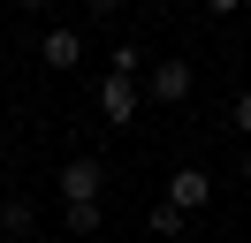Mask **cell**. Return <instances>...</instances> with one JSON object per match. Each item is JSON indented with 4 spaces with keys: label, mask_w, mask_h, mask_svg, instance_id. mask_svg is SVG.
Returning <instances> with one entry per match:
<instances>
[{
    "label": "cell",
    "mask_w": 251,
    "mask_h": 243,
    "mask_svg": "<svg viewBox=\"0 0 251 243\" xmlns=\"http://www.w3.org/2000/svg\"><path fill=\"white\" fill-rule=\"evenodd\" d=\"M53 190H61L69 205H99V190H107V167H99V160H69L61 175H53Z\"/></svg>",
    "instance_id": "obj_1"
},
{
    "label": "cell",
    "mask_w": 251,
    "mask_h": 243,
    "mask_svg": "<svg viewBox=\"0 0 251 243\" xmlns=\"http://www.w3.org/2000/svg\"><path fill=\"white\" fill-rule=\"evenodd\" d=\"M137 106H145V91H137V76H114L107 69V84H99V114L122 129V122H137Z\"/></svg>",
    "instance_id": "obj_2"
},
{
    "label": "cell",
    "mask_w": 251,
    "mask_h": 243,
    "mask_svg": "<svg viewBox=\"0 0 251 243\" xmlns=\"http://www.w3.org/2000/svg\"><path fill=\"white\" fill-rule=\"evenodd\" d=\"M145 99L183 106V99H190V61H152V76H145Z\"/></svg>",
    "instance_id": "obj_3"
},
{
    "label": "cell",
    "mask_w": 251,
    "mask_h": 243,
    "mask_svg": "<svg viewBox=\"0 0 251 243\" xmlns=\"http://www.w3.org/2000/svg\"><path fill=\"white\" fill-rule=\"evenodd\" d=\"M205 197H213V175H205V167H175V175H168V205L183 213V220L205 205Z\"/></svg>",
    "instance_id": "obj_4"
},
{
    "label": "cell",
    "mask_w": 251,
    "mask_h": 243,
    "mask_svg": "<svg viewBox=\"0 0 251 243\" xmlns=\"http://www.w3.org/2000/svg\"><path fill=\"white\" fill-rule=\"evenodd\" d=\"M38 61H46V69H76L84 61V30L76 23H53L46 38H38Z\"/></svg>",
    "instance_id": "obj_5"
},
{
    "label": "cell",
    "mask_w": 251,
    "mask_h": 243,
    "mask_svg": "<svg viewBox=\"0 0 251 243\" xmlns=\"http://www.w3.org/2000/svg\"><path fill=\"white\" fill-rule=\"evenodd\" d=\"M31 228H38V205H31V197H8V205H0V236H31Z\"/></svg>",
    "instance_id": "obj_6"
},
{
    "label": "cell",
    "mask_w": 251,
    "mask_h": 243,
    "mask_svg": "<svg viewBox=\"0 0 251 243\" xmlns=\"http://www.w3.org/2000/svg\"><path fill=\"white\" fill-rule=\"evenodd\" d=\"M145 228H152V236H183V213H175L168 197H160V205H152V220H145Z\"/></svg>",
    "instance_id": "obj_7"
},
{
    "label": "cell",
    "mask_w": 251,
    "mask_h": 243,
    "mask_svg": "<svg viewBox=\"0 0 251 243\" xmlns=\"http://www.w3.org/2000/svg\"><path fill=\"white\" fill-rule=\"evenodd\" d=\"M61 220H69V236H99V205H69Z\"/></svg>",
    "instance_id": "obj_8"
},
{
    "label": "cell",
    "mask_w": 251,
    "mask_h": 243,
    "mask_svg": "<svg viewBox=\"0 0 251 243\" xmlns=\"http://www.w3.org/2000/svg\"><path fill=\"white\" fill-rule=\"evenodd\" d=\"M107 61H114V76H137V69H145V53H137V46H114Z\"/></svg>",
    "instance_id": "obj_9"
},
{
    "label": "cell",
    "mask_w": 251,
    "mask_h": 243,
    "mask_svg": "<svg viewBox=\"0 0 251 243\" xmlns=\"http://www.w3.org/2000/svg\"><path fill=\"white\" fill-rule=\"evenodd\" d=\"M84 15H92V23H114V15H122V0H84Z\"/></svg>",
    "instance_id": "obj_10"
},
{
    "label": "cell",
    "mask_w": 251,
    "mask_h": 243,
    "mask_svg": "<svg viewBox=\"0 0 251 243\" xmlns=\"http://www.w3.org/2000/svg\"><path fill=\"white\" fill-rule=\"evenodd\" d=\"M236 129L251 137V91H236Z\"/></svg>",
    "instance_id": "obj_11"
},
{
    "label": "cell",
    "mask_w": 251,
    "mask_h": 243,
    "mask_svg": "<svg viewBox=\"0 0 251 243\" xmlns=\"http://www.w3.org/2000/svg\"><path fill=\"white\" fill-rule=\"evenodd\" d=\"M205 8H213V15H236V8H251V0H205Z\"/></svg>",
    "instance_id": "obj_12"
},
{
    "label": "cell",
    "mask_w": 251,
    "mask_h": 243,
    "mask_svg": "<svg viewBox=\"0 0 251 243\" xmlns=\"http://www.w3.org/2000/svg\"><path fill=\"white\" fill-rule=\"evenodd\" d=\"M16 8H31V15H38V8H53V0H16Z\"/></svg>",
    "instance_id": "obj_13"
},
{
    "label": "cell",
    "mask_w": 251,
    "mask_h": 243,
    "mask_svg": "<svg viewBox=\"0 0 251 243\" xmlns=\"http://www.w3.org/2000/svg\"><path fill=\"white\" fill-rule=\"evenodd\" d=\"M244 182H251V160H244Z\"/></svg>",
    "instance_id": "obj_14"
}]
</instances>
